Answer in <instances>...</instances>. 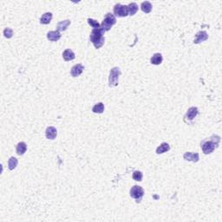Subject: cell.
<instances>
[{
    "label": "cell",
    "mask_w": 222,
    "mask_h": 222,
    "mask_svg": "<svg viewBox=\"0 0 222 222\" xmlns=\"http://www.w3.org/2000/svg\"><path fill=\"white\" fill-rule=\"evenodd\" d=\"M104 32L105 31L102 30V28H97V29H93V31H91L90 36V39L91 43H93L94 46L96 47V49H100L105 42L104 38Z\"/></svg>",
    "instance_id": "6da1fadb"
},
{
    "label": "cell",
    "mask_w": 222,
    "mask_h": 222,
    "mask_svg": "<svg viewBox=\"0 0 222 222\" xmlns=\"http://www.w3.org/2000/svg\"><path fill=\"white\" fill-rule=\"evenodd\" d=\"M219 143H220V141H215V139H213V136L210 141H203L201 142V148H202L203 153L205 155H209L211 153H213L215 148L219 146Z\"/></svg>",
    "instance_id": "7a4b0ae2"
},
{
    "label": "cell",
    "mask_w": 222,
    "mask_h": 222,
    "mask_svg": "<svg viewBox=\"0 0 222 222\" xmlns=\"http://www.w3.org/2000/svg\"><path fill=\"white\" fill-rule=\"evenodd\" d=\"M116 23V17L113 14H111V13H107L105 17H104V19L102 21V23H101V27L102 28V30L104 31H108Z\"/></svg>",
    "instance_id": "3957f363"
},
{
    "label": "cell",
    "mask_w": 222,
    "mask_h": 222,
    "mask_svg": "<svg viewBox=\"0 0 222 222\" xmlns=\"http://www.w3.org/2000/svg\"><path fill=\"white\" fill-rule=\"evenodd\" d=\"M120 75H121V70L119 68L115 67V68L110 70L109 77V86L110 87H115L118 84V80H119Z\"/></svg>",
    "instance_id": "277c9868"
},
{
    "label": "cell",
    "mask_w": 222,
    "mask_h": 222,
    "mask_svg": "<svg viewBox=\"0 0 222 222\" xmlns=\"http://www.w3.org/2000/svg\"><path fill=\"white\" fill-rule=\"evenodd\" d=\"M114 14L118 17H124L129 15L128 5H122L121 4H116L114 7Z\"/></svg>",
    "instance_id": "5b68a950"
},
{
    "label": "cell",
    "mask_w": 222,
    "mask_h": 222,
    "mask_svg": "<svg viewBox=\"0 0 222 222\" xmlns=\"http://www.w3.org/2000/svg\"><path fill=\"white\" fill-rule=\"evenodd\" d=\"M144 195V189L139 186H134L130 189V196L133 199H136L139 202Z\"/></svg>",
    "instance_id": "8992f818"
},
{
    "label": "cell",
    "mask_w": 222,
    "mask_h": 222,
    "mask_svg": "<svg viewBox=\"0 0 222 222\" xmlns=\"http://www.w3.org/2000/svg\"><path fill=\"white\" fill-rule=\"evenodd\" d=\"M83 70H84V67L82 66V64L78 63V64H76V65H74L71 68L70 74H71V76L73 77H77V76H79L80 75L82 74Z\"/></svg>",
    "instance_id": "52a82bcc"
},
{
    "label": "cell",
    "mask_w": 222,
    "mask_h": 222,
    "mask_svg": "<svg viewBox=\"0 0 222 222\" xmlns=\"http://www.w3.org/2000/svg\"><path fill=\"white\" fill-rule=\"evenodd\" d=\"M183 158L186 160L188 161H194V162H197L200 160V155L198 153H192V152H187L184 154Z\"/></svg>",
    "instance_id": "ba28073f"
},
{
    "label": "cell",
    "mask_w": 222,
    "mask_h": 222,
    "mask_svg": "<svg viewBox=\"0 0 222 222\" xmlns=\"http://www.w3.org/2000/svg\"><path fill=\"white\" fill-rule=\"evenodd\" d=\"M45 136L49 140H54L57 136V130L54 127H48L45 131Z\"/></svg>",
    "instance_id": "9c48e42d"
},
{
    "label": "cell",
    "mask_w": 222,
    "mask_h": 222,
    "mask_svg": "<svg viewBox=\"0 0 222 222\" xmlns=\"http://www.w3.org/2000/svg\"><path fill=\"white\" fill-rule=\"evenodd\" d=\"M47 38H48V40H50L51 42H57V41H58L59 39L61 38L60 31H49L47 33Z\"/></svg>",
    "instance_id": "30bf717a"
},
{
    "label": "cell",
    "mask_w": 222,
    "mask_h": 222,
    "mask_svg": "<svg viewBox=\"0 0 222 222\" xmlns=\"http://www.w3.org/2000/svg\"><path fill=\"white\" fill-rule=\"evenodd\" d=\"M208 38V35L206 31H199L197 34H196V38L195 39L194 43H202V42H205L206 40H207Z\"/></svg>",
    "instance_id": "8fae6325"
},
{
    "label": "cell",
    "mask_w": 222,
    "mask_h": 222,
    "mask_svg": "<svg viewBox=\"0 0 222 222\" xmlns=\"http://www.w3.org/2000/svg\"><path fill=\"white\" fill-rule=\"evenodd\" d=\"M197 115H198V109L196 107H191L190 109H188V110H187L185 118L187 119L188 121H192V120L195 119Z\"/></svg>",
    "instance_id": "7c38bea8"
},
{
    "label": "cell",
    "mask_w": 222,
    "mask_h": 222,
    "mask_svg": "<svg viewBox=\"0 0 222 222\" xmlns=\"http://www.w3.org/2000/svg\"><path fill=\"white\" fill-rule=\"evenodd\" d=\"M62 57L64 59V61L66 62H69V61H71V60H74L76 56H75V53L73 51H71L70 49H67L65 51H63L62 53Z\"/></svg>",
    "instance_id": "4fadbf2b"
},
{
    "label": "cell",
    "mask_w": 222,
    "mask_h": 222,
    "mask_svg": "<svg viewBox=\"0 0 222 222\" xmlns=\"http://www.w3.org/2000/svg\"><path fill=\"white\" fill-rule=\"evenodd\" d=\"M26 150H27V145L23 141L19 142L16 147V152L18 155H23V154L26 152Z\"/></svg>",
    "instance_id": "5bb4252c"
},
{
    "label": "cell",
    "mask_w": 222,
    "mask_h": 222,
    "mask_svg": "<svg viewBox=\"0 0 222 222\" xmlns=\"http://www.w3.org/2000/svg\"><path fill=\"white\" fill-rule=\"evenodd\" d=\"M163 57H162V55L160 53H155V54L153 55V57L150 59V62L154 65H159L162 62Z\"/></svg>",
    "instance_id": "9a60e30c"
},
{
    "label": "cell",
    "mask_w": 222,
    "mask_h": 222,
    "mask_svg": "<svg viewBox=\"0 0 222 222\" xmlns=\"http://www.w3.org/2000/svg\"><path fill=\"white\" fill-rule=\"evenodd\" d=\"M169 150H170V146H169V144L167 143V142H162L158 148H156V154L161 155V154H163V153L168 152Z\"/></svg>",
    "instance_id": "2e32d148"
},
{
    "label": "cell",
    "mask_w": 222,
    "mask_h": 222,
    "mask_svg": "<svg viewBox=\"0 0 222 222\" xmlns=\"http://www.w3.org/2000/svg\"><path fill=\"white\" fill-rule=\"evenodd\" d=\"M70 20L67 19V20H63V21H61L57 23V31H66L67 28L69 27L70 25Z\"/></svg>",
    "instance_id": "e0dca14e"
},
{
    "label": "cell",
    "mask_w": 222,
    "mask_h": 222,
    "mask_svg": "<svg viewBox=\"0 0 222 222\" xmlns=\"http://www.w3.org/2000/svg\"><path fill=\"white\" fill-rule=\"evenodd\" d=\"M52 19V13L51 12H45L40 18V23L42 24H49Z\"/></svg>",
    "instance_id": "ac0fdd59"
},
{
    "label": "cell",
    "mask_w": 222,
    "mask_h": 222,
    "mask_svg": "<svg viewBox=\"0 0 222 222\" xmlns=\"http://www.w3.org/2000/svg\"><path fill=\"white\" fill-rule=\"evenodd\" d=\"M141 9L144 13H149L152 11V4L148 1H144L141 4Z\"/></svg>",
    "instance_id": "d6986e66"
},
{
    "label": "cell",
    "mask_w": 222,
    "mask_h": 222,
    "mask_svg": "<svg viewBox=\"0 0 222 222\" xmlns=\"http://www.w3.org/2000/svg\"><path fill=\"white\" fill-rule=\"evenodd\" d=\"M92 111L96 114H101L104 111V104L102 102H98L92 108Z\"/></svg>",
    "instance_id": "ffe728a7"
},
{
    "label": "cell",
    "mask_w": 222,
    "mask_h": 222,
    "mask_svg": "<svg viewBox=\"0 0 222 222\" xmlns=\"http://www.w3.org/2000/svg\"><path fill=\"white\" fill-rule=\"evenodd\" d=\"M17 163H18L17 159L12 156V157H11V158L9 159V160H8V168H9L10 170H14V169L17 168Z\"/></svg>",
    "instance_id": "44dd1931"
},
{
    "label": "cell",
    "mask_w": 222,
    "mask_h": 222,
    "mask_svg": "<svg viewBox=\"0 0 222 222\" xmlns=\"http://www.w3.org/2000/svg\"><path fill=\"white\" fill-rule=\"evenodd\" d=\"M138 5L136 3H130L128 5V10H129V15L134 16L138 11Z\"/></svg>",
    "instance_id": "7402d4cb"
},
{
    "label": "cell",
    "mask_w": 222,
    "mask_h": 222,
    "mask_svg": "<svg viewBox=\"0 0 222 222\" xmlns=\"http://www.w3.org/2000/svg\"><path fill=\"white\" fill-rule=\"evenodd\" d=\"M143 178V175L141 171H135L133 173V179L136 181H141Z\"/></svg>",
    "instance_id": "603a6c76"
},
{
    "label": "cell",
    "mask_w": 222,
    "mask_h": 222,
    "mask_svg": "<svg viewBox=\"0 0 222 222\" xmlns=\"http://www.w3.org/2000/svg\"><path fill=\"white\" fill-rule=\"evenodd\" d=\"M88 23L90 24L91 27H93L94 29H97V28H101V25L99 24L96 20L92 19V18H89L88 19Z\"/></svg>",
    "instance_id": "cb8c5ba5"
},
{
    "label": "cell",
    "mask_w": 222,
    "mask_h": 222,
    "mask_svg": "<svg viewBox=\"0 0 222 222\" xmlns=\"http://www.w3.org/2000/svg\"><path fill=\"white\" fill-rule=\"evenodd\" d=\"M4 35L6 38H11L13 36V31L11 28H5L4 30Z\"/></svg>",
    "instance_id": "d4e9b609"
}]
</instances>
